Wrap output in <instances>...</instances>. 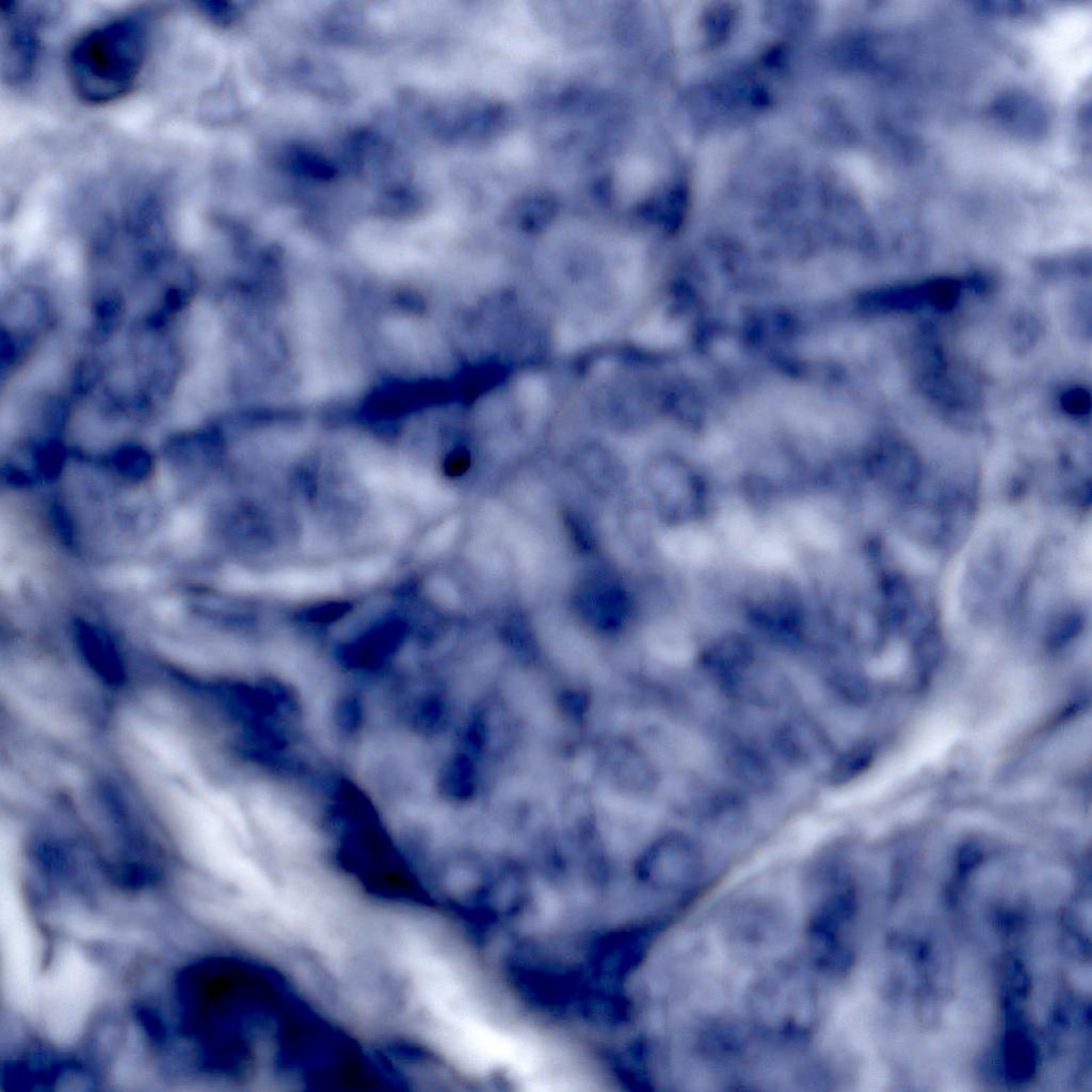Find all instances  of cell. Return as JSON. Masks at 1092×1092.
Masks as SVG:
<instances>
[{"instance_id":"6da1fadb","label":"cell","mask_w":1092,"mask_h":1092,"mask_svg":"<svg viewBox=\"0 0 1092 1092\" xmlns=\"http://www.w3.org/2000/svg\"><path fill=\"white\" fill-rule=\"evenodd\" d=\"M148 51V25L139 14L105 21L82 34L67 58L69 82L92 105L115 101L135 85Z\"/></svg>"},{"instance_id":"7a4b0ae2","label":"cell","mask_w":1092,"mask_h":1092,"mask_svg":"<svg viewBox=\"0 0 1092 1092\" xmlns=\"http://www.w3.org/2000/svg\"><path fill=\"white\" fill-rule=\"evenodd\" d=\"M1 70L12 85L29 81L39 49L38 15L22 2H4L0 9Z\"/></svg>"},{"instance_id":"3957f363","label":"cell","mask_w":1092,"mask_h":1092,"mask_svg":"<svg viewBox=\"0 0 1092 1092\" xmlns=\"http://www.w3.org/2000/svg\"><path fill=\"white\" fill-rule=\"evenodd\" d=\"M662 499L670 518L677 523L693 521L706 505V486L698 472L685 460H671L665 472Z\"/></svg>"},{"instance_id":"277c9868","label":"cell","mask_w":1092,"mask_h":1092,"mask_svg":"<svg viewBox=\"0 0 1092 1092\" xmlns=\"http://www.w3.org/2000/svg\"><path fill=\"white\" fill-rule=\"evenodd\" d=\"M960 293L959 280L940 278L886 289L879 295V303L892 311L918 310L925 307L946 310L954 306Z\"/></svg>"},{"instance_id":"5b68a950","label":"cell","mask_w":1092,"mask_h":1092,"mask_svg":"<svg viewBox=\"0 0 1092 1092\" xmlns=\"http://www.w3.org/2000/svg\"><path fill=\"white\" fill-rule=\"evenodd\" d=\"M1061 403L1069 413L1082 416L1090 410V396L1082 388H1072L1064 392Z\"/></svg>"}]
</instances>
